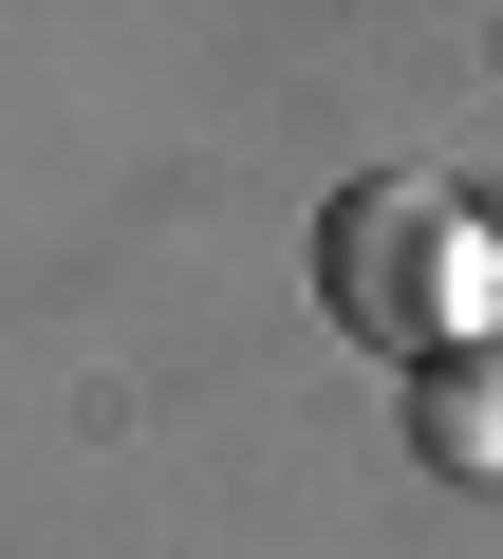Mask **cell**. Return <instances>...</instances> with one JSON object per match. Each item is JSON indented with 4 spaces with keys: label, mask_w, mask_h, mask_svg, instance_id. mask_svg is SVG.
I'll return each instance as SVG.
<instances>
[{
    "label": "cell",
    "mask_w": 503,
    "mask_h": 559,
    "mask_svg": "<svg viewBox=\"0 0 503 559\" xmlns=\"http://www.w3.org/2000/svg\"><path fill=\"white\" fill-rule=\"evenodd\" d=\"M318 299H336V336H373L392 373H466V355H503V224H484L466 187H336Z\"/></svg>",
    "instance_id": "obj_1"
},
{
    "label": "cell",
    "mask_w": 503,
    "mask_h": 559,
    "mask_svg": "<svg viewBox=\"0 0 503 559\" xmlns=\"http://www.w3.org/2000/svg\"><path fill=\"white\" fill-rule=\"evenodd\" d=\"M410 448H429L447 485H503V355H466V373H410Z\"/></svg>",
    "instance_id": "obj_2"
}]
</instances>
